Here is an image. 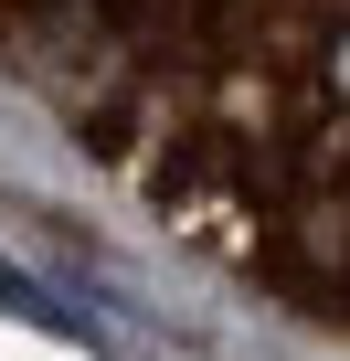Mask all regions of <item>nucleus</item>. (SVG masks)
<instances>
[{"label": "nucleus", "instance_id": "nucleus-1", "mask_svg": "<svg viewBox=\"0 0 350 361\" xmlns=\"http://www.w3.org/2000/svg\"><path fill=\"white\" fill-rule=\"evenodd\" d=\"M0 75L202 266L350 329V0H0Z\"/></svg>", "mask_w": 350, "mask_h": 361}]
</instances>
